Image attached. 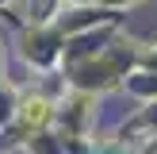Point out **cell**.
Segmentation results:
<instances>
[{"label": "cell", "mask_w": 157, "mask_h": 154, "mask_svg": "<svg viewBox=\"0 0 157 154\" xmlns=\"http://www.w3.org/2000/svg\"><path fill=\"white\" fill-rule=\"evenodd\" d=\"M50 116H54V108H50V100L46 96H27L19 104V123L27 131H42L46 123H50Z\"/></svg>", "instance_id": "1"}]
</instances>
